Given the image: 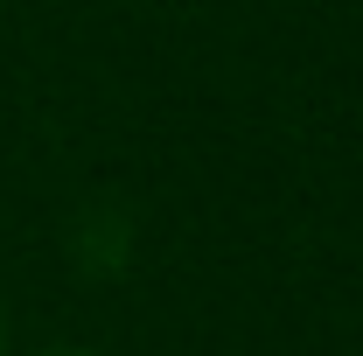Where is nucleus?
Returning <instances> with one entry per match:
<instances>
[{
    "instance_id": "obj_1",
    "label": "nucleus",
    "mask_w": 363,
    "mask_h": 356,
    "mask_svg": "<svg viewBox=\"0 0 363 356\" xmlns=\"http://www.w3.org/2000/svg\"><path fill=\"white\" fill-rule=\"evenodd\" d=\"M28 356H98V350H84V343H49V350H28Z\"/></svg>"
},
{
    "instance_id": "obj_2",
    "label": "nucleus",
    "mask_w": 363,
    "mask_h": 356,
    "mask_svg": "<svg viewBox=\"0 0 363 356\" xmlns=\"http://www.w3.org/2000/svg\"><path fill=\"white\" fill-rule=\"evenodd\" d=\"M0 356H7V321H0Z\"/></svg>"
}]
</instances>
